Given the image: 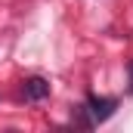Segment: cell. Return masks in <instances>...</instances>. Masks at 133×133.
Segmentation results:
<instances>
[{"label":"cell","mask_w":133,"mask_h":133,"mask_svg":"<svg viewBox=\"0 0 133 133\" xmlns=\"http://www.w3.org/2000/svg\"><path fill=\"white\" fill-rule=\"evenodd\" d=\"M115 108H118V99H115V96H90L87 105H84V111H87V127L108 121V118L115 115Z\"/></svg>","instance_id":"obj_1"},{"label":"cell","mask_w":133,"mask_h":133,"mask_svg":"<svg viewBox=\"0 0 133 133\" xmlns=\"http://www.w3.org/2000/svg\"><path fill=\"white\" fill-rule=\"evenodd\" d=\"M22 96H25V102H40L50 96V84L43 77H28L22 84Z\"/></svg>","instance_id":"obj_2"},{"label":"cell","mask_w":133,"mask_h":133,"mask_svg":"<svg viewBox=\"0 0 133 133\" xmlns=\"http://www.w3.org/2000/svg\"><path fill=\"white\" fill-rule=\"evenodd\" d=\"M130 81H133V68H130Z\"/></svg>","instance_id":"obj_3"}]
</instances>
